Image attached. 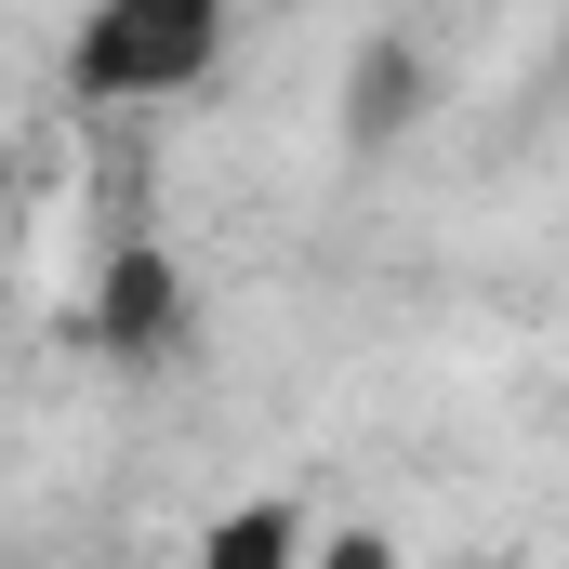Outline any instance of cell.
Returning a JSON list of instances; mask_svg holds the SVG:
<instances>
[{
  "label": "cell",
  "instance_id": "cell-1",
  "mask_svg": "<svg viewBox=\"0 0 569 569\" xmlns=\"http://www.w3.org/2000/svg\"><path fill=\"white\" fill-rule=\"evenodd\" d=\"M239 0H93L67 27V93L80 107H172L226 67Z\"/></svg>",
  "mask_w": 569,
  "mask_h": 569
}]
</instances>
